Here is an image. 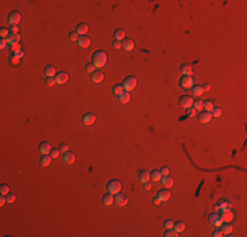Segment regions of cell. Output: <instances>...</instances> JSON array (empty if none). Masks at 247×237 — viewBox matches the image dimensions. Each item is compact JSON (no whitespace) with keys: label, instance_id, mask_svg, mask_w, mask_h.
<instances>
[{"label":"cell","instance_id":"6da1fadb","mask_svg":"<svg viewBox=\"0 0 247 237\" xmlns=\"http://www.w3.org/2000/svg\"><path fill=\"white\" fill-rule=\"evenodd\" d=\"M92 63L95 67H104L106 63V53L103 50H96L92 54Z\"/></svg>","mask_w":247,"mask_h":237},{"label":"cell","instance_id":"7a4b0ae2","mask_svg":"<svg viewBox=\"0 0 247 237\" xmlns=\"http://www.w3.org/2000/svg\"><path fill=\"white\" fill-rule=\"evenodd\" d=\"M136 87H137V78L136 77H133V75H129V77H126L125 79H124V82H122L124 91L130 92V91H133Z\"/></svg>","mask_w":247,"mask_h":237},{"label":"cell","instance_id":"3957f363","mask_svg":"<svg viewBox=\"0 0 247 237\" xmlns=\"http://www.w3.org/2000/svg\"><path fill=\"white\" fill-rule=\"evenodd\" d=\"M106 191L109 194H113V195L119 194L121 191V182L119 179H111L106 183Z\"/></svg>","mask_w":247,"mask_h":237},{"label":"cell","instance_id":"277c9868","mask_svg":"<svg viewBox=\"0 0 247 237\" xmlns=\"http://www.w3.org/2000/svg\"><path fill=\"white\" fill-rule=\"evenodd\" d=\"M193 78L191 77V75H183V77L180 78V80H179V86L181 87L183 90H189L193 87Z\"/></svg>","mask_w":247,"mask_h":237},{"label":"cell","instance_id":"5b68a950","mask_svg":"<svg viewBox=\"0 0 247 237\" xmlns=\"http://www.w3.org/2000/svg\"><path fill=\"white\" fill-rule=\"evenodd\" d=\"M21 21V15L17 11H12V12L8 15V22H9L12 27H17V24H20Z\"/></svg>","mask_w":247,"mask_h":237},{"label":"cell","instance_id":"8992f818","mask_svg":"<svg viewBox=\"0 0 247 237\" xmlns=\"http://www.w3.org/2000/svg\"><path fill=\"white\" fill-rule=\"evenodd\" d=\"M192 104H193V99L191 96H188V95H183V96L180 98V100H179V106L183 109L192 108Z\"/></svg>","mask_w":247,"mask_h":237},{"label":"cell","instance_id":"52a82bcc","mask_svg":"<svg viewBox=\"0 0 247 237\" xmlns=\"http://www.w3.org/2000/svg\"><path fill=\"white\" fill-rule=\"evenodd\" d=\"M95 121H96V116H95L92 112H88V113L83 115V117H82V123L84 125H92Z\"/></svg>","mask_w":247,"mask_h":237},{"label":"cell","instance_id":"ba28073f","mask_svg":"<svg viewBox=\"0 0 247 237\" xmlns=\"http://www.w3.org/2000/svg\"><path fill=\"white\" fill-rule=\"evenodd\" d=\"M114 203H116L117 205H120V207H124V205L128 204V196L124 195V194H116L114 195Z\"/></svg>","mask_w":247,"mask_h":237},{"label":"cell","instance_id":"9c48e42d","mask_svg":"<svg viewBox=\"0 0 247 237\" xmlns=\"http://www.w3.org/2000/svg\"><path fill=\"white\" fill-rule=\"evenodd\" d=\"M55 82H57V84H64L67 80H69V74L64 71H59L58 74H55Z\"/></svg>","mask_w":247,"mask_h":237},{"label":"cell","instance_id":"30bf717a","mask_svg":"<svg viewBox=\"0 0 247 237\" xmlns=\"http://www.w3.org/2000/svg\"><path fill=\"white\" fill-rule=\"evenodd\" d=\"M122 44V49L125 50V52H131V50L134 49V41L130 38H125L121 41Z\"/></svg>","mask_w":247,"mask_h":237},{"label":"cell","instance_id":"8fae6325","mask_svg":"<svg viewBox=\"0 0 247 237\" xmlns=\"http://www.w3.org/2000/svg\"><path fill=\"white\" fill-rule=\"evenodd\" d=\"M51 145L49 142H41L40 146H38V150L42 156H46V154H50V150H51Z\"/></svg>","mask_w":247,"mask_h":237},{"label":"cell","instance_id":"7c38bea8","mask_svg":"<svg viewBox=\"0 0 247 237\" xmlns=\"http://www.w3.org/2000/svg\"><path fill=\"white\" fill-rule=\"evenodd\" d=\"M198 121L200 123H203V124H206V123H210L212 121V115H210V112H206V111H204V112H201L200 115H198Z\"/></svg>","mask_w":247,"mask_h":237},{"label":"cell","instance_id":"4fadbf2b","mask_svg":"<svg viewBox=\"0 0 247 237\" xmlns=\"http://www.w3.org/2000/svg\"><path fill=\"white\" fill-rule=\"evenodd\" d=\"M221 217H222L223 223H231L233 219H234V213H233L231 210L222 211V213H221Z\"/></svg>","mask_w":247,"mask_h":237},{"label":"cell","instance_id":"5bb4252c","mask_svg":"<svg viewBox=\"0 0 247 237\" xmlns=\"http://www.w3.org/2000/svg\"><path fill=\"white\" fill-rule=\"evenodd\" d=\"M91 80L94 82V83H101L104 80V74L101 71H94L91 74Z\"/></svg>","mask_w":247,"mask_h":237},{"label":"cell","instance_id":"9a60e30c","mask_svg":"<svg viewBox=\"0 0 247 237\" xmlns=\"http://www.w3.org/2000/svg\"><path fill=\"white\" fill-rule=\"evenodd\" d=\"M156 196H158L162 202H166V200H168L171 198V192L167 190V188H163V190L158 191V195H156Z\"/></svg>","mask_w":247,"mask_h":237},{"label":"cell","instance_id":"2e32d148","mask_svg":"<svg viewBox=\"0 0 247 237\" xmlns=\"http://www.w3.org/2000/svg\"><path fill=\"white\" fill-rule=\"evenodd\" d=\"M87 32H88V25L82 22V24H79L76 27V33L79 34V37H83L84 34H87Z\"/></svg>","mask_w":247,"mask_h":237},{"label":"cell","instance_id":"e0dca14e","mask_svg":"<svg viewBox=\"0 0 247 237\" xmlns=\"http://www.w3.org/2000/svg\"><path fill=\"white\" fill-rule=\"evenodd\" d=\"M221 232H222L223 236H231V232H233V227L230 225V223H226V224H222L221 225Z\"/></svg>","mask_w":247,"mask_h":237},{"label":"cell","instance_id":"ac0fdd59","mask_svg":"<svg viewBox=\"0 0 247 237\" xmlns=\"http://www.w3.org/2000/svg\"><path fill=\"white\" fill-rule=\"evenodd\" d=\"M89 44H91V40H89L87 36H83V37H79V40H78V45H79L80 47H88L89 46Z\"/></svg>","mask_w":247,"mask_h":237},{"label":"cell","instance_id":"d6986e66","mask_svg":"<svg viewBox=\"0 0 247 237\" xmlns=\"http://www.w3.org/2000/svg\"><path fill=\"white\" fill-rule=\"evenodd\" d=\"M63 161L66 163H69V165H72V163L75 162V154L71 153V152H67V153H64Z\"/></svg>","mask_w":247,"mask_h":237},{"label":"cell","instance_id":"ffe728a7","mask_svg":"<svg viewBox=\"0 0 247 237\" xmlns=\"http://www.w3.org/2000/svg\"><path fill=\"white\" fill-rule=\"evenodd\" d=\"M119 101L121 104H128L130 101V94L126 91H124L121 95H119Z\"/></svg>","mask_w":247,"mask_h":237},{"label":"cell","instance_id":"44dd1931","mask_svg":"<svg viewBox=\"0 0 247 237\" xmlns=\"http://www.w3.org/2000/svg\"><path fill=\"white\" fill-rule=\"evenodd\" d=\"M113 202H114V195L113 194H105V195L103 196V203L105 205H111V204H113Z\"/></svg>","mask_w":247,"mask_h":237},{"label":"cell","instance_id":"7402d4cb","mask_svg":"<svg viewBox=\"0 0 247 237\" xmlns=\"http://www.w3.org/2000/svg\"><path fill=\"white\" fill-rule=\"evenodd\" d=\"M138 179H139V182H142V183L148 182V180H150V173L146 170H142L138 175Z\"/></svg>","mask_w":247,"mask_h":237},{"label":"cell","instance_id":"603a6c76","mask_svg":"<svg viewBox=\"0 0 247 237\" xmlns=\"http://www.w3.org/2000/svg\"><path fill=\"white\" fill-rule=\"evenodd\" d=\"M180 73L183 75H192V67H191V65L188 63H184L180 66Z\"/></svg>","mask_w":247,"mask_h":237},{"label":"cell","instance_id":"cb8c5ba5","mask_svg":"<svg viewBox=\"0 0 247 237\" xmlns=\"http://www.w3.org/2000/svg\"><path fill=\"white\" fill-rule=\"evenodd\" d=\"M162 183H163V186L166 188H168V187H172L173 186V180H172V178H171L170 175H166V177H162Z\"/></svg>","mask_w":247,"mask_h":237},{"label":"cell","instance_id":"d4e9b609","mask_svg":"<svg viewBox=\"0 0 247 237\" xmlns=\"http://www.w3.org/2000/svg\"><path fill=\"white\" fill-rule=\"evenodd\" d=\"M218 205H220V212H222V211H227L231 208V203L229 202V200H221L220 203H218Z\"/></svg>","mask_w":247,"mask_h":237},{"label":"cell","instance_id":"484cf974","mask_svg":"<svg viewBox=\"0 0 247 237\" xmlns=\"http://www.w3.org/2000/svg\"><path fill=\"white\" fill-rule=\"evenodd\" d=\"M150 179L153 180V182H159V180L162 179V174L159 170H153L150 173Z\"/></svg>","mask_w":247,"mask_h":237},{"label":"cell","instance_id":"4316f807","mask_svg":"<svg viewBox=\"0 0 247 237\" xmlns=\"http://www.w3.org/2000/svg\"><path fill=\"white\" fill-rule=\"evenodd\" d=\"M44 73H45V75H46V78L55 77V69H54V66H51V65H49V66L45 67Z\"/></svg>","mask_w":247,"mask_h":237},{"label":"cell","instance_id":"83f0119b","mask_svg":"<svg viewBox=\"0 0 247 237\" xmlns=\"http://www.w3.org/2000/svg\"><path fill=\"white\" fill-rule=\"evenodd\" d=\"M204 94V90H203V86H193L192 87V95L193 96H197V98H200L201 95Z\"/></svg>","mask_w":247,"mask_h":237},{"label":"cell","instance_id":"f1b7e54d","mask_svg":"<svg viewBox=\"0 0 247 237\" xmlns=\"http://www.w3.org/2000/svg\"><path fill=\"white\" fill-rule=\"evenodd\" d=\"M113 36H114V40H116V41H122V40H125V30L124 29H116Z\"/></svg>","mask_w":247,"mask_h":237},{"label":"cell","instance_id":"f546056e","mask_svg":"<svg viewBox=\"0 0 247 237\" xmlns=\"http://www.w3.org/2000/svg\"><path fill=\"white\" fill-rule=\"evenodd\" d=\"M124 92V88H122V84H114L113 87H112V94L116 95V96H119V95H121Z\"/></svg>","mask_w":247,"mask_h":237},{"label":"cell","instance_id":"4dcf8cb0","mask_svg":"<svg viewBox=\"0 0 247 237\" xmlns=\"http://www.w3.org/2000/svg\"><path fill=\"white\" fill-rule=\"evenodd\" d=\"M173 229L176 231V232H183V231L185 229V224H184V221H176V223H173Z\"/></svg>","mask_w":247,"mask_h":237},{"label":"cell","instance_id":"1f68e13d","mask_svg":"<svg viewBox=\"0 0 247 237\" xmlns=\"http://www.w3.org/2000/svg\"><path fill=\"white\" fill-rule=\"evenodd\" d=\"M51 156H50V154H46V156H44L41 158V161H40V163L42 166H49L50 163H51Z\"/></svg>","mask_w":247,"mask_h":237},{"label":"cell","instance_id":"d6a6232c","mask_svg":"<svg viewBox=\"0 0 247 237\" xmlns=\"http://www.w3.org/2000/svg\"><path fill=\"white\" fill-rule=\"evenodd\" d=\"M214 108V106H213V103L210 100H205L203 101V109L206 112H212V109Z\"/></svg>","mask_w":247,"mask_h":237},{"label":"cell","instance_id":"836d02e7","mask_svg":"<svg viewBox=\"0 0 247 237\" xmlns=\"http://www.w3.org/2000/svg\"><path fill=\"white\" fill-rule=\"evenodd\" d=\"M164 237H178V232H176L173 228H168V229H166L164 231Z\"/></svg>","mask_w":247,"mask_h":237},{"label":"cell","instance_id":"e575fe53","mask_svg":"<svg viewBox=\"0 0 247 237\" xmlns=\"http://www.w3.org/2000/svg\"><path fill=\"white\" fill-rule=\"evenodd\" d=\"M192 108L196 109V111H201V109H203V100H200V99H197V100H193Z\"/></svg>","mask_w":247,"mask_h":237},{"label":"cell","instance_id":"d590c367","mask_svg":"<svg viewBox=\"0 0 247 237\" xmlns=\"http://www.w3.org/2000/svg\"><path fill=\"white\" fill-rule=\"evenodd\" d=\"M19 40H20V34H11L9 37L7 38V41L9 45H12V44H15V42H19Z\"/></svg>","mask_w":247,"mask_h":237},{"label":"cell","instance_id":"8d00e7d4","mask_svg":"<svg viewBox=\"0 0 247 237\" xmlns=\"http://www.w3.org/2000/svg\"><path fill=\"white\" fill-rule=\"evenodd\" d=\"M221 113H222V111H221V108H218V107H214V108L212 109V112H210L212 117H220Z\"/></svg>","mask_w":247,"mask_h":237},{"label":"cell","instance_id":"74e56055","mask_svg":"<svg viewBox=\"0 0 247 237\" xmlns=\"http://www.w3.org/2000/svg\"><path fill=\"white\" fill-rule=\"evenodd\" d=\"M0 194L7 196L8 194H9V186H8V185H1V187H0Z\"/></svg>","mask_w":247,"mask_h":237},{"label":"cell","instance_id":"f35d334b","mask_svg":"<svg viewBox=\"0 0 247 237\" xmlns=\"http://www.w3.org/2000/svg\"><path fill=\"white\" fill-rule=\"evenodd\" d=\"M0 36H1V38H8L11 36V32L7 28H1V29H0Z\"/></svg>","mask_w":247,"mask_h":237},{"label":"cell","instance_id":"ab89813d","mask_svg":"<svg viewBox=\"0 0 247 237\" xmlns=\"http://www.w3.org/2000/svg\"><path fill=\"white\" fill-rule=\"evenodd\" d=\"M95 69H96V67H95V65L92 63V62H89V63H87V65H86V71H87V73H89V74H92L94 71H96Z\"/></svg>","mask_w":247,"mask_h":237},{"label":"cell","instance_id":"60d3db41","mask_svg":"<svg viewBox=\"0 0 247 237\" xmlns=\"http://www.w3.org/2000/svg\"><path fill=\"white\" fill-rule=\"evenodd\" d=\"M223 224V220H222V217H221V215H218V217L217 219L214 220V221H213V225H214V227H217V228H220L221 225Z\"/></svg>","mask_w":247,"mask_h":237},{"label":"cell","instance_id":"b9f144b4","mask_svg":"<svg viewBox=\"0 0 247 237\" xmlns=\"http://www.w3.org/2000/svg\"><path fill=\"white\" fill-rule=\"evenodd\" d=\"M54 84H57V82H55V78H54V77L46 78V86H47V87H53Z\"/></svg>","mask_w":247,"mask_h":237},{"label":"cell","instance_id":"7bdbcfd3","mask_svg":"<svg viewBox=\"0 0 247 237\" xmlns=\"http://www.w3.org/2000/svg\"><path fill=\"white\" fill-rule=\"evenodd\" d=\"M69 40H70V41H78V40H79V34H78L76 32L69 33Z\"/></svg>","mask_w":247,"mask_h":237},{"label":"cell","instance_id":"ee69618b","mask_svg":"<svg viewBox=\"0 0 247 237\" xmlns=\"http://www.w3.org/2000/svg\"><path fill=\"white\" fill-rule=\"evenodd\" d=\"M11 50H12L13 53H16V52H20V50H21V46H20V44H19V42H15V44H12V45H11Z\"/></svg>","mask_w":247,"mask_h":237},{"label":"cell","instance_id":"f6af8a7d","mask_svg":"<svg viewBox=\"0 0 247 237\" xmlns=\"http://www.w3.org/2000/svg\"><path fill=\"white\" fill-rule=\"evenodd\" d=\"M59 149H51V150H50V156H51V158L53 159H54V158H58L59 157Z\"/></svg>","mask_w":247,"mask_h":237},{"label":"cell","instance_id":"bcb514c9","mask_svg":"<svg viewBox=\"0 0 247 237\" xmlns=\"http://www.w3.org/2000/svg\"><path fill=\"white\" fill-rule=\"evenodd\" d=\"M58 149H59L61 153H67V152H69V145H67V144H61V145L58 146Z\"/></svg>","mask_w":247,"mask_h":237},{"label":"cell","instance_id":"7dc6e473","mask_svg":"<svg viewBox=\"0 0 247 237\" xmlns=\"http://www.w3.org/2000/svg\"><path fill=\"white\" fill-rule=\"evenodd\" d=\"M164 228L166 229H168V228H173V221L172 220H170V219H167V220H164Z\"/></svg>","mask_w":247,"mask_h":237},{"label":"cell","instance_id":"c3c4849f","mask_svg":"<svg viewBox=\"0 0 247 237\" xmlns=\"http://www.w3.org/2000/svg\"><path fill=\"white\" fill-rule=\"evenodd\" d=\"M217 217H218V213H217V212H212V213L209 215V217H208V220H209L210 224H213V221H214V220L217 219Z\"/></svg>","mask_w":247,"mask_h":237},{"label":"cell","instance_id":"681fc988","mask_svg":"<svg viewBox=\"0 0 247 237\" xmlns=\"http://www.w3.org/2000/svg\"><path fill=\"white\" fill-rule=\"evenodd\" d=\"M16 200V195L15 194H12V192H9L7 195V203H13Z\"/></svg>","mask_w":247,"mask_h":237},{"label":"cell","instance_id":"f907efd6","mask_svg":"<svg viewBox=\"0 0 247 237\" xmlns=\"http://www.w3.org/2000/svg\"><path fill=\"white\" fill-rule=\"evenodd\" d=\"M159 171H161L162 177H166V175H168V174H170V169H168V167H166V166H163V167H162Z\"/></svg>","mask_w":247,"mask_h":237},{"label":"cell","instance_id":"816d5d0a","mask_svg":"<svg viewBox=\"0 0 247 237\" xmlns=\"http://www.w3.org/2000/svg\"><path fill=\"white\" fill-rule=\"evenodd\" d=\"M187 111V116H189V117H193L196 115V109H193V108H188V109H185Z\"/></svg>","mask_w":247,"mask_h":237},{"label":"cell","instance_id":"f5cc1de1","mask_svg":"<svg viewBox=\"0 0 247 237\" xmlns=\"http://www.w3.org/2000/svg\"><path fill=\"white\" fill-rule=\"evenodd\" d=\"M113 46H114V49H121V47H122V44H121V41H116V40H114V42H113Z\"/></svg>","mask_w":247,"mask_h":237},{"label":"cell","instance_id":"db71d44e","mask_svg":"<svg viewBox=\"0 0 247 237\" xmlns=\"http://www.w3.org/2000/svg\"><path fill=\"white\" fill-rule=\"evenodd\" d=\"M8 45V41H7V38H1V42H0V47L1 49H5V46Z\"/></svg>","mask_w":247,"mask_h":237},{"label":"cell","instance_id":"11a10c76","mask_svg":"<svg viewBox=\"0 0 247 237\" xmlns=\"http://www.w3.org/2000/svg\"><path fill=\"white\" fill-rule=\"evenodd\" d=\"M161 202H162V200H161V199H159V198H158V196H155V198H153V204H154V205H159V204H161Z\"/></svg>","mask_w":247,"mask_h":237},{"label":"cell","instance_id":"9f6ffc18","mask_svg":"<svg viewBox=\"0 0 247 237\" xmlns=\"http://www.w3.org/2000/svg\"><path fill=\"white\" fill-rule=\"evenodd\" d=\"M13 57H15V58H17V59H21L22 57H24V53H22L21 50H20V52H16V53H15V55H13Z\"/></svg>","mask_w":247,"mask_h":237},{"label":"cell","instance_id":"6f0895ef","mask_svg":"<svg viewBox=\"0 0 247 237\" xmlns=\"http://www.w3.org/2000/svg\"><path fill=\"white\" fill-rule=\"evenodd\" d=\"M212 236L213 237H221V236H223V235H222V232H221V229H217V231H214V232H213Z\"/></svg>","mask_w":247,"mask_h":237},{"label":"cell","instance_id":"680465c9","mask_svg":"<svg viewBox=\"0 0 247 237\" xmlns=\"http://www.w3.org/2000/svg\"><path fill=\"white\" fill-rule=\"evenodd\" d=\"M11 32H12L13 34H17V33H19V28L17 27H12V28H11Z\"/></svg>","mask_w":247,"mask_h":237},{"label":"cell","instance_id":"91938a15","mask_svg":"<svg viewBox=\"0 0 247 237\" xmlns=\"http://www.w3.org/2000/svg\"><path fill=\"white\" fill-rule=\"evenodd\" d=\"M143 186H145V190H150V188H151V183L150 182L143 183Z\"/></svg>","mask_w":247,"mask_h":237},{"label":"cell","instance_id":"94428289","mask_svg":"<svg viewBox=\"0 0 247 237\" xmlns=\"http://www.w3.org/2000/svg\"><path fill=\"white\" fill-rule=\"evenodd\" d=\"M203 90H204V92H205V91H209V90H210V86H209L208 83L204 84V86H203Z\"/></svg>","mask_w":247,"mask_h":237},{"label":"cell","instance_id":"6125c7cd","mask_svg":"<svg viewBox=\"0 0 247 237\" xmlns=\"http://www.w3.org/2000/svg\"><path fill=\"white\" fill-rule=\"evenodd\" d=\"M213 210H214V212H217V211L220 212V205H218V204H216L214 207H213Z\"/></svg>","mask_w":247,"mask_h":237},{"label":"cell","instance_id":"be15d7a7","mask_svg":"<svg viewBox=\"0 0 247 237\" xmlns=\"http://www.w3.org/2000/svg\"><path fill=\"white\" fill-rule=\"evenodd\" d=\"M11 62H12V63H19V59H17V58H15V57H13L12 59H11Z\"/></svg>","mask_w":247,"mask_h":237}]
</instances>
